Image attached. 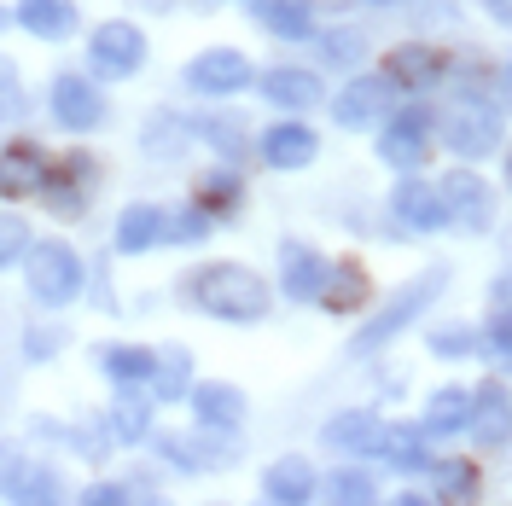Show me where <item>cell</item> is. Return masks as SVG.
<instances>
[{
    "instance_id": "obj_23",
    "label": "cell",
    "mask_w": 512,
    "mask_h": 506,
    "mask_svg": "<svg viewBox=\"0 0 512 506\" xmlns=\"http://www.w3.org/2000/svg\"><path fill=\"white\" fill-rule=\"evenodd\" d=\"M12 18L35 35V41H64V35H76V0H18L12 6Z\"/></svg>"
},
{
    "instance_id": "obj_16",
    "label": "cell",
    "mask_w": 512,
    "mask_h": 506,
    "mask_svg": "<svg viewBox=\"0 0 512 506\" xmlns=\"http://www.w3.org/2000/svg\"><path fill=\"white\" fill-rule=\"evenodd\" d=\"M262 99L268 105H280V111H309L326 99L315 70H303V64H274V70H262Z\"/></svg>"
},
{
    "instance_id": "obj_6",
    "label": "cell",
    "mask_w": 512,
    "mask_h": 506,
    "mask_svg": "<svg viewBox=\"0 0 512 506\" xmlns=\"http://www.w3.org/2000/svg\"><path fill=\"white\" fill-rule=\"evenodd\" d=\"M88 64H94V76H105V82L134 76V70L146 64V35H140V24L105 18V24L94 30V41H88Z\"/></svg>"
},
{
    "instance_id": "obj_41",
    "label": "cell",
    "mask_w": 512,
    "mask_h": 506,
    "mask_svg": "<svg viewBox=\"0 0 512 506\" xmlns=\"http://www.w3.org/2000/svg\"><path fill=\"white\" fill-rule=\"evenodd\" d=\"M24 251H30V222L24 216H0V268H12Z\"/></svg>"
},
{
    "instance_id": "obj_29",
    "label": "cell",
    "mask_w": 512,
    "mask_h": 506,
    "mask_svg": "<svg viewBox=\"0 0 512 506\" xmlns=\"http://www.w3.org/2000/svg\"><path fill=\"white\" fill-rule=\"evenodd\" d=\"M192 204H198L204 216H239V204H245V181H239L233 169H210V175H198Z\"/></svg>"
},
{
    "instance_id": "obj_18",
    "label": "cell",
    "mask_w": 512,
    "mask_h": 506,
    "mask_svg": "<svg viewBox=\"0 0 512 506\" xmlns=\"http://www.w3.org/2000/svg\"><path fill=\"white\" fill-rule=\"evenodd\" d=\"M320 158V134L309 123H274L262 134V163L268 169H309Z\"/></svg>"
},
{
    "instance_id": "obj_20",
    "label": "cell",
    "mask_w": 512,
    "mask_h": 506,
    "mask_svg": "<svg viewBox=\"0 0 512 506\" xmlns=\"http://www.w3.org/2000/svg\"><path fill=\"white\" fill-rule=\"evenodd\" d=\"M472 437H478L483 448H501L512 437V390L501 379H489L472 396Z\"/></svg>"
},
{
    "instance_id": "obj_33",
    "label": "cell",
    "mask_w": 512,
    "mask_h": 506,
    "mask_svg": "<svg viewBox=\"0 0 512 506\" xmlns=\"http://www.w3.org/2000/svg\"><path fill=\"white\" fill-rule=\"evenodd\" d=\"M425 344H431L437 361H466V355L483 349V332H472L466 320H448V326H437V332H425Z\"/></svg>"
},
{
    "instance_id": "obj_50",
    "label": "cell",
    "mask_w": 512,
    "mask_h": 506,
    "mask_svg": "<svg viewBox=\"0 0 512 506\" xmlns=\"http://www.w3.org/2000/svg\"><path fill=\"white\" fill-rule=\"evenodd\" d=\"M355 6H396V0H355Z\"/></svg>"
},
{
    "instance_id": "obj_9",
    "label": "cell",
    "mask_w": 512,
    "mask_h": 506,
    "mask_svg": "<svg viewBox=\"0 0 512 506\" xmlns=\"http://www.w3.org/2000/svg\"><path fill=\"white\" fill-rule=\"evenodd\" d=\"M390 216L408 227V233H437L448 227V204H443V187H431V181H419L414 169L390 187Z\"/></svg>"
},
{
    "instance_id": "obj_30",
    "label": "cell",
    "mask_w": 512,
    "mask_h": 506,
    "mask_svg": "<svg viewBox=\"0 0 512 506\" xmlns=\"http://www.w3.org/2000/svg\"><path fill=\"white\" fill-rule=\"evenodd\" d=\"M59 472L53 466H12L6 483H0V495H12V501H59Z\"/></svg>"
},
{
    "instance_id": "obj_43",
    "label": "cell",
    "mask_w": 512,
    "mask_h": 506,
    "mask_svg": "<svg viewBox=\"0 0 512 506\" xmlns=\"http://www.w3.org/2000/svg\"><path fill=\"white\" fill-rule=\"evenodd\" d=\"M53 349H64V332H53V326H35L30 338H24V355H35V361L53 355Z\"/></svg>"
},
{
    "instance_id": "obj_17",
    "label": "cell",
    "mask_w": 512,
    "mask_h": 506,
    "mask_svg": "<svg viewBox=\"0 0 512 506\" xmlns=\"http://www.w3.org/2000/svg\"><path fill=\"white\" fill-rule=\"evenodd\" d=\"M320 437H326V448H332V454H355V460H361V454H379V443H384V419H379V413H367V408L332 413Z\"/></svg>"
},
{
    "instance_id": "obj_49",
    "label": "cell",
    "mask_w": 512,
    "mask_h": 506,
    "mask_svg": "<svg viewBox=\"0 0 512 506\" xmlns=\"http://www.w3.org/2000/svg\"><path fill=\"white\" fill-rule=\"evenodd\" d=\"M501 152H507V158H501V169H507V192H512V146H501Z\"/></svg>"
},
{
    "instance_id": "obj_27",
    "label": "cell",
    "mask_w": 512,
    "mask_h": 506,
    "mask_svg": "<svg viewBox=\"0 0 512 506\" xmlns=\"http://www.w3.org/2000/svg\"><path fill=\"white\" fill-rule=\"evenodd\" d=\"M262 495L268 501H309L315 495V466L303 460V454H286V460H274L268 472H262Z\"/></svg>"
},
{
    "instance_id": "obj_34",
    "label": "cell",
    "mask_w": 512,
    "mask_h": 506,
    "mask_svg": "<svg viewBox=\"0 0 512 506\" xmlns=\"http://www.w3.org/2000/svg\"><path fill=\"white\" fill-rule=\"evenodd\" d=\"M187 379H192L187 349H163V355H158V373H152V396H158V402H181V396H192Z\"/></svg>"
},
{
    "instance_id": "obj_46",
    "label": "cell",
    "mask_w": 512,
    "mask_h": 506,
    "mask_svg": "<svg viewBox=\"0 0 512 506\" xmlns=\"http://www.w3.org/2000/svg\"><path fill=\"white\" fill-rule=\"evenodd\" d=\"M478 6L495 18V24H501V30H512V0H478Z\"/></svg>"
},
{
    "instance_id": "obj_32",
    "label": "cell",
    "mask_w": 512,
    "mask_h": 506,
    "mask_svg": "<svg viewBox=\"0 0 512 506\" xmlns=\"http://www.w3.org/2000/svg\"><path fill=\"white\" fill-rule=\"evenodd\" d=\"M431 483H437V495H448V501H472L483 489V477H478V466L472 460H431Z\"/></svg>"
},
{
    "instance_id": "obj_38",
    "label": "cell",
    "mask_w": 512,
    "mask_h": 506,
    "mask_svg": "<svg viewBox=\"0 0 512 506\" xmlns=\"http://www.w3.org/2000/svg\"><path fill=\"white\" fill-rule=\"evenodd\" d=\"M361 53H367V35L361 30H326L320 35V59L326 64H361Z\"/></svg>"
},
{
    "instance_id": "obj_11",
    "label": "cell",
    "mask_w": 512,
    "mask_h": 506,
    "mask_svg": "<svg viewBox=\"0 0 512 506\" xmlns=\"http://www.w3.org/2000/svg\"><path fill=\"white\" fill-rule=\"evenodd\" d=\"M245 82H251V59L233 53V47H210V53H198L187 64V88L204 99H227V94H239Z\"/></svg>"
},
{
    "instance_id": "obj_48",
    "label": "cell",
    "mask_w": 512,
    "mask_h": 506,
    "mask_svg": "<svg viewBox=\"0 0 512 506\" xmlns=\"http://www.w3.org/2000/svg\"><path fill=\"white\" fill-rule=\"evenodd\" d=\"M12 466H18V454H12V448H0V483H6V472H12Z\"/></svg>"
},
{
    "instance_id": "obj_8",
    "label": "cell",
    "mask_w": 512,
    "mask_h": 506,
    "mask_svg": "<svg viewBox=\"0 0 512 506\" xmlns=\"http://www.w3.org/2000/svg\"><path fill=\"white\" fill-rule=\"evenodd\" d=\"M390 111H396V82H390V76H355V82H344L338 99H332V123L338 128H373V123H384Z\"/></svg>"
},
{
    "instance_id": "obj_12",
    "label": "cell",
    "mask_w": 512,
    "mask_h": 506,
    "mask_svg": "<svg viewBox=\"0 0 512 506\" xmlns=\"http://www.w3.org/2000/svg\"><path fill=\"white\" fill-rule=\"evenodd\" d=\"M326 274H332V262H326L309 239H286V245H280V285H286L291 303H320Z\"/></svg>"
},
{
    "instance_id": "obj_15",
    "label": "cell",
    "mask_w": 512,
    "mask_h": 506,
    "mask_svg": "<svg viewBox=\"0 0 512 506\" xmlns=\"http://www.w3.org/2000/svg\"><path fill=\"white\" fill-rule=\"evenodd\" d=\"M222 431H198L192 425V437H158V454L163 460H175L181 472H222L233 466V443H216Z\"/></svg>"
},
{
    "instance_id": "obj_51",
    "label": "cell",
    "mask_w": 512,
    "mask_h": 506,
    "mask_svg": "<svg viewBox=\"0 0 512 506\" xmlns=\"http://www.w3.org/2000/svg\"><path fill=\"white\" fill-rule=\"evenodd\" d=\"M315 6H355V0H315Z\"/></svg>"
},
{
    "instance_id": "obj_26",
    "label": "cell",
    "mask_w": 512,
    "mask_h": 506,
    "mask_svg": "<svg viewBox=\"0 0 512 506\" xmlns=\"http://www.w3.org/2000/svg\"><path fill=\"white\" fill-rule=\"evenodd\" d=\"M379 454L396 466V472H408V477L431 472V437H425V425H384Z\"/></svg>"
},
{
    "instance_id": "obj_44",
    "label": "cell",
    "mask_w": 512,
    "mask_h": 506,
    "mask_svg": "<svg viewBox=\"0 0 512 506\" xmlns=\"http://www.w3.org/2000/svg\"><path fill=\"white\" fill-rule=\"evenodd\" d=\"M489 309H507L512 315V274H501V280L489 285Z\"/></svg>"
},
{
    "instance_id": "obj_22",
    "label": "cell",
    "mask_w": 512,
    "mask_h": 506,
    "mask_svg": "<svg viewBox=\"0 0 512 506\" xmlns=\"http://www.w3.org/2000/svg\"><path fill=\"white\" fill-rule=\"evenodd\" d=\"M152 245H169V210H158V204H128L123 216H117V251L140 256V251H152Z\"/></svg>"
},
{
    "instance_id": "obj_21",
    "label": "cell",
    "mask_w": 512,
    "mask_h": 506,
    "mask_svg": "<svg viewBox=\"0 0 512 506\" xmlns=\"http://www.w3.org/2000/svg\"><path fill=\"white\" fill-rule=\"evenodd\" d=\"M419 425H425V437H431V443L472 431V390H460V384L431 390V402H425V419H419Z\"/></svg>"
},
{
    "instance_id": "obj_3",
    "label": "cell",
    "mask_w": 512,
    "mask_h": 506,
    "mask_svg": "<svg viewBox=\"0 0 512 506\" xmlns=\"http://www.w3.org/2000/svg\"><path fill=\"white\" fill-rule=\"evenodd\" d=\"M443 285H448V268H443V262H437V268H425V274H414V280L402 285V291L384 303L379 315H373V320H367V326L350 338V355L361 361V355H379L390 338H402V332H408V326H414V320L425 315L437 297H443Z\"/></svg>"
},
{
    "instance_id": "obj_31",
    "label": "cell",
    "mask_w": 512,
    "mask_h": 506,
    "mask_svg": "<svg viewBox=\"0 0 512 506\" xmlns=\"http://www.w3.org/2000/svg\"><path fill=\"white\" fill-rule=\"evenodd\" d=\"M105 425H111V443H146L152 402H146V396H134V390H123V402L105 413Z\"/></svg>"
},
{
    "instance_id": "obj_19",
    "label": "cell",
    "mask_w": 512,
    "mask_h": 506,
    "mask_svg": "<svg viewBox=\"0 0 512 506\" xmlns=\"http://www.w3.org/2000/svg\"><path fill=\"white\" fill-rule=\"evenodd\" d=\"M187 402H192L198 431H222V437H233V431L245 425V396H239L233 384H198Z\"/></svg>"
},
{
    "instance_id": "obj_36",
    "label": "cell",
    "mask_w": 512,
    "mask_h": 506,
    "mask_svg": "<svg viewBox=\"0 0 512 506\" xmlns=\"http://www.w3.org/2000/svg\"><path fill=\"white\" fill-rule=\"evenodd\" d=\"M483 355L495 361V373L512 379V315L507 309H489V320H483Z\"/></svg>"
},
{
    "instance_id": "obj_25",
    "label": "cell",
    "mask_w": 512,
    "mask_h": 506,
    "mask_svg": "<svg viewBox=\"0 0 512 506\" xmlns=\"http://www.w3.org/2000/svg\"><path fill=\"white\" fill-rule=\"evenodd\" d=\"M94 361L117 390H140V384H152V373H158V355L152 349H134V344H105Z\"/></svg>"
},
{
    "instance_id": "obj_28",
    "label": "cell",
    "mask_w": 512,
    "mask_h": 506,
    "mask_svg": "<svg viewBox=\"0 0 512 506\" xmlns=\"http://www.w3.org/2000/svg\"><path fill=\"white\" fill-rule=\"evenodd\" d=\"M367 297H373V285H367V268H361V262H338V268L326 274V291H320V303H326L332 315H355Z\"/></svg>"
},
{
    "instance_id": "obj_40",
    "label": "cell",
    "mask_w": 512,
    "mask_h": 506,
    "mask_svg": "<svg viewBox=\"0 0 512 506\" xmlns=\"http://www.w3.org/2000/svg\"><path fill=\"white\" fill-rule=\"evenodd\" d=\"M181 140H187V123H175V117L146 123V152H158V158H175V152H181Z\"/></svg>"
},
{
    "instance_id": "obj_13",
    "label": "cell",
    "mask_w": 512,
    "mask_h": 506,
    "mask_svg": "<svg viewBox=\"0 0 512 506\" xmlns=\"http://www.w3.org/2000/svg\"><path fill=\"white\" fill-rule=\"evenodd\" d=\"M384 76H390L402 94H431L448 76V59L437 47H425V41H408V47H396V53L384 59Z\"/></svg>"
},
{
    "instance_id": "obj_42",
    "label": "cell",
    "mask_w": 512,
    "mask_h": 506,
    "mask_svg": "<svg viewBox=\"0 0 512 506\" xmlns=\"http://www.w3.org/2000/svg\"><path fill=\"white\" fill-rule=\"evenodd\" d=\"M204 233H210V216L198 204H187L181 216H169V245H198Z\"/></svg>"
},
{
    "instance_id": "obj_45",
    "label": "cell",
    "mask_w": 512,
    "mask_h": 506,
    "mask_svg": "<svg viewBox=\"0 0 512 506\" xmlns=\"http://www.w3.org/2000/svg\"><path fill=\"white\" fill-rule=\"evenodd\" d=\"M495 99H501V111H512V59L495 70Z\"/></svg>"
},
{
    "instance_id": "obj_1",
    "label": "cell",
    "mask_w": 512,
    "mask_h": 506,
    "mask_svg": "<svg viewBox=\"0 0 512 506\" xmlns=\"http://www.w3.org/2000/svg\"><path fill=\"white\" fill-rule=\"evenodd\" d=\"M181 297H187L198 315L227 320V326L262 320L268 309H274V291H268V280H262L256 268H245V262H204V268L181 274Z\"/></svg>"
},
{
    "instance_id": "obj_35",
    "label": "cell",
    "mask_w": 512,
    "mask_h": 506,
    "mask_svg": "<svg viewBox=\"0 0 512 506\" xmlns=\"http://www.w3.org/2000/svg\"><path fill=\"white\" fill-rule=\"evenodd\" d=\"M326 501L367 506V501H379V483H373V472H361V466H344V472L326 477Z\"/></svg>"
},
{
    "instance_id": "obj_10",
    "label": "cell",
    "mask_w": 512,
    "mask_h": 506,
    "mask_svg": "<svg viewBox=\"0 0 512 506\" xmlns=\"http://www.w3.org/2000/svg\"><path fill=\"white\" fill-rule=\"evenodd\" d=\"M53 123L70 134H94L105 123V94H99L88 76H53Z\"/></svg>"
},
{
    "instance_id": "obj_4",
    "label": "cell",
    "mask_w": 512,
    "mask_h": 506,
    "mask_svg": "<svg viewBox=\"0 0 512 506\" xmlns=\"http://www.w3.org/2000/svg\"><path fill=\"white\" fill-rule=\"evenodd\" d=\"M24 280H30V297L47 303V309H64L82 297V256L70 251L64 239H41L24 251Z\"/></svg>"
},
{
    "instance_id": "obj_7",
    "label": "cell",
    "mask_w": 512,
    "mask_h": 506,
    "mask_svg": "<svg viewBox=\"0 0 512 506\" xmlns=\"http://www.w3.org/2000/svg\"><path fill=\"white\" fill-rule=\"evenodd\" d=\"M437 187H443V204H448V227H460V233H489L495 227V187L483 175L448 169Z\"/></svg>"
},
{
    "instance_id": "obj_39",
    "label": "cell",
    "mask_w": 512,
    "mask_h": 506,
    "mask_svg": "<svg viewBox=\"0 0 512 506\" xmlns=\"http://www.w3.org/2000/svg\"><path fill=\"white\" fill-rule=\"evenodd\" d=\"M18 117H24V82H18L12 59H0V128L18 123Z\"/></svg>"
},
{
    "instance_id": "obj_37",
    "label": "cell",
    "mask_w": 512,
    "mask_h": 506,
    "mask_svg": "<svg viewBox=\"0 0 512 506\" xmlns=\"http://www.w3.org/2000/svg\"><path fill=\"white\" fill-rule=\"evenodd\" d=\"M192 134L216 140V152H222L227 163H239V158H245V128L233 123V117H198V123H192Z\"/></svg>"
},
{
    "instance_id": "obj_14",
    "label": "cell",
    "mask_w": 512,
    "mask_h": 506,
    "mask_svg": "<svg viewBox=\"0 0 512 506\" xmlns=\"http://www.w3.org/2000/svg\"><path fill=\"white\" fill-rule=\"evenodd\" d=\"M47 181H53V158L35 140H12L6 158H0V192L30 198V192H47Z\"/></svg>"
},
{
    "instance_id": "obj_47",
    "label": "cell",
    "mask_w": 512,
    "mask_h": 506,
    "mask_svg": "<svg viewBox=\"0 0 512 506\" xmlns=\"http://www.w3.org/2000/svg\"><path fill=\"white\" fill-rule=\"evenodd\" d=\"M128 489H117V483H94V489H88V495H82V501L88 506H99V501H123Z\"/></svg>"
},
{
    "instance_id": "obj_24",
    "label": "cell",
    "mask_w": 512,
    "mask_h": 506,
    "mask_svg": "<svg viewBox=\"0 0 512 506\" xmlns=\"http://www.w3.org/2000/svg\"><path fill=\"white\" fill-rule=\"evenodd\" d=\"M256 24L280 41H309L315 35V0H251Z\"/></svg>"
},
{
    "instance_id": "obj_2",
    "label": "cell",
    "mask_w": 512,
    "mask_h": 506,
    "mask_svg": "<svg viewBox=\"0 0 512 506\" xmlns=\"http://www.w3.org/2000/svg\"><path fill=\"white\" fill-rule=\"evenodd\" d=\"M437 140L466 163L495 158L507 146V111L495 105V94H483V88H454L443 105V117H437Z\"/></svg>"
},
{
    "instance_id": "obj_5",
    "label": "cell",
    "mask_w": 512,
    "mask_h": 506,
    "mask_svg": "<svg viewBox=\"0 0 512 506\" xmlns=\"http://www.w3.org/2000/svg\"><path fill=\"white\" fill-rule=\"evenodd\" d=\"M431 158V105L414 99V105H396L379 128V163L390 169H419V163Z\"/></svg>"
}]
</instances>
